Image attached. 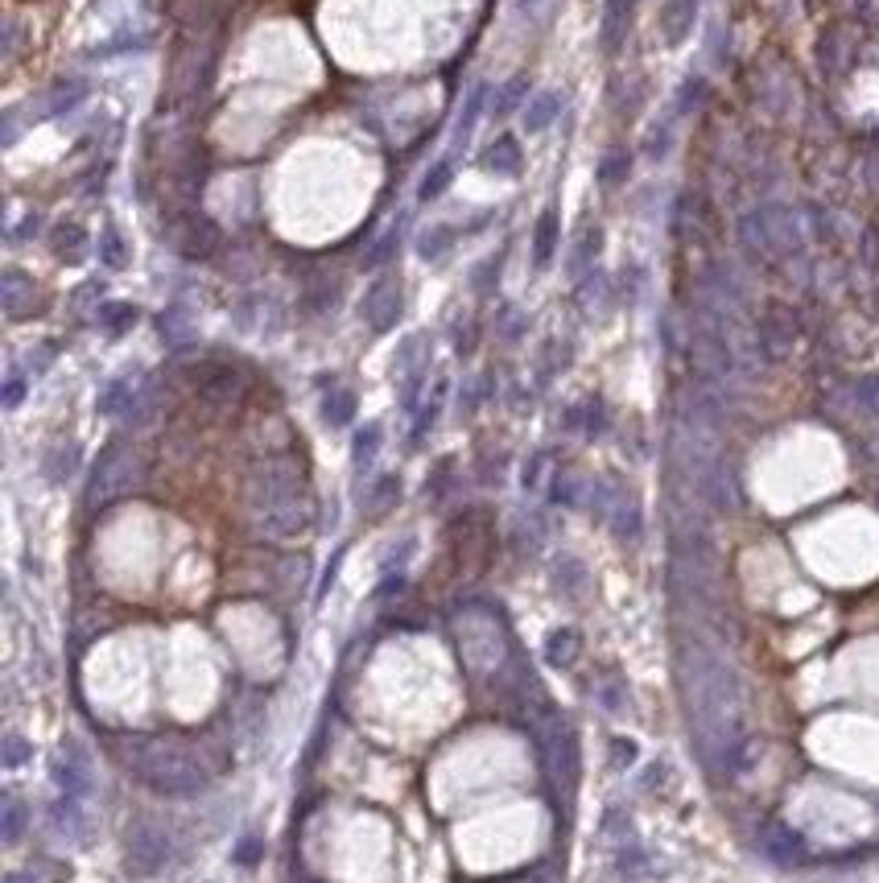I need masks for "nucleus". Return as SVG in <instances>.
Segmentation results:
<instances>
[{
  "instance_id": "a211bd4d",
  "label": "nucleus",
  "mask_w": 879,
  "mask_h": 883,
  "mask_svg": "<svg viewBox=\"0 0 879 883\" xmlns=\"http://www.w3.org/2000/svg\"><path fill=\"white\" fill-rule=\"evenodd\" d=\"M4 883H33L30 875H21V871H13V875H4Z\"/></svg>"
},
{
  "instance_id": "7ed1b4c3",
  "label": "nucleus",
  "mask_w": 879,
  "mask_h": 883,
  "mask_svg": "<svg viewBox=\"0 0 879 883\" xmlns=\"http://www.w3.org/2000/svg\"><path fill=\"white\" fill-rule=\"evenodd\" d=\"M364 314L372 318V326H376V331H389V326L397 322V314H400V285L397 281L372 285L368 302H364Z\"/></svg>"
},
{
  "instance_id": "1a4fd4ad",
  "label": "nucleus",
  "mask_w": 879,
  "mask_h": 883,
  "mask_svg": "<svg viewBox=\"0 0 879 883\" xmlns=\"http://www.w3.org/2000/svg\"><path fill=\"white\" fill-rule=\"evenodd\" d=\"M574 644H578V636H574L570 628L553 631V636H549V652H545V657H549L553 665H570V660H574Z\"/></svg>"
},
{
  "instance_id": "0eeeda50",
  "label": "nucleus",
  "mask_w": 879,
  "mask_h": 883,
  "mask_svg": "<svg viewBox=\"0 0 879 883\" xmlns=\"http://www.w3.org/2000/svg\"><path fill=\"white\" fill-rule=\"evenodd\" d=\"M351 413H356V396L351 393H335V396H327V405H322V417H327L330 426H347Z\"/></svg>"
},
{
  "instance_id": "9d476101",
  "label": "nucleus",
  "mask_w": 879,
  "mask_h": 883,
  "mask_svg": "<svg viewBox=\"0 0 879 883\" xmlns=\"http://www.w3.org/2000/svg\"><path fill=\"white\" fill-rule=\"evenodd\" d=\"M376 446H380V426H368L364 434H356V467H368L376 458Z\"/></svg>"
},
{
  "instance_id": "f3484780",
  "label": "nucleus",
  "mask_w": 879,
  "mask_h": 883,
  "mask_svg": "<svg viewBox=\"0 0 879 883\" xmlns=\"http://www.w3.org/2000/svg\"><path fill=\"white\" fill-rule=\"evenodd\" d=\"M252 859H256V843H252V838H248V843H244V851H240V863H252Z\"/></svg>"
},
{
  "instance_id": "ddd939ff",
  "label": "nucleus",
  "mask_w": 879,
  "mask_h": 883,
  "mask_svg": "<svg viewBox=\"0 0 879 883\" xmlns=\"http://www.w3.org/2000/svg\"><path fill=\"white\" fill-rule=\"evenodd\" d=\"M768 851L777 854V859H797L801 843L793 838V834H785V830H772V838H768Z\"/></svg>"
},
{
  "instance_id": "9b49d317",
  "label": "nucleus",
  "mask_w": 879,
  "mask_h": 883,
  "mask_svg": "<svg viewBox=\"0 0 879 883\" xmlns=\"http://www.w3.org/2000/svg\"><path fill=\"white\" fill-rule=\"evenodd\" d=\"M450 162H438L434 165V173H426V182H421V199H438L442 190H446V182H450Z\"/></svg>"
},
{
  "instance_id": "39448f33",
  "label": "nucleus",
  "mask_w": 879,
  "mask_h": 883,
  "mask_svg": "<svg viewBox=\"0 0 879 883\" xmlns=\"http://www.w3.org/2000/svg\"><path fill=\"white\" fill-rule=\"evenodd\" d=\"M25 822H30L25 805H21L17 797H4V813H0V838H4V846H17V843H21V834H25Z\"/></svg>"
},
{
  "instance_id": "2eb2a0df",
  "label": "nucleus",
  "mask_w": 879,
  "mask_h": 883,
  "mask_svg": "<svg viewBox=\"0 0 879 883\" xmlns=\"http://www.w3.org/2000/svg\"><path fill=\"white\" fill-rule=\"evenodd\" d=\"M450 240H454V235H450V227H434V235H426V240H421V256H438L442 248L450 244Z\"/></svg>"
},
{
  "instance_id": "f03ea898",
  "label": "nucleus",
  "mask_w": 879,
  "mask_h": 883,
  "mask_svg": "<svg viewBox=\"0 0 879 883\" xmlns=\"http://www.w3.org/2000/svg\"><path fill=\"white\" fill-rule=\"evenodd\" d=\"M165 859H170L165 830H157L154 822H136L128 830V838H124V867H128V875L149 879V875H157L165 867Z\"/></svg>"
},
{
  "instance_id": "dca6fc26",
  "label": "nucleus",
  "mask_w": 879,
  "mask_h": 883,
  "mask_svg": "<svg viewBox=\"0 0 879 883\" xmlns=\"http://www.w3.org/2000/svg\"><path fill=\"white\" fill-rule=\"evenodd\" d=\"M17 401H21V380H9V393H4V405H17Z\"/></svg>"
},
{
  "instance_id": "4468645a",
  "label": "nucleus",
  "mask_w": 879,
  "mask_h": 883,
  "mask_svg": "<svg viewBox=\"0 0 879 883\" xmlns=\"http://www.w3.org/2000/svg\"><path fill=\"white\" fill-rule=\"evenodd\" d=\"M553 108H558V95H541V100L532 103V112L524 116V120H529V132H537V128H541V124L553 116Z\"/></svg>"
},
{
  "instance_id": "6e6552de",
  "label": "nucleus",
  "mask_w": 879,
  "mask_h": 883,
  "mask_svg": "<svg viewBox=\"0 0 879 883\" xmlns=\"http://www.w3.org/2000/svg\"><path fill=\"white\" fill-rule=\"evenodd\" d=\"M30 755H33V747H30L25 735H17V731L4 735V752H0V764H4V768H21Z\"/></svg>"
},
{
  "instance_id": "20e7f679",
  "label": "nucleus",
  "mask_w": 879,
  "mask_h": 883,
  "mask_svg": "<svg viewBox=\"0 0 879 883\" xmlns=\"http://www.w3.org/2000/svg\"><path fill=\"white\" fill-rule=\"evenodd\" d=\"M87 781H92V772H87V760H83L79 743H66V752H62V760H58L62 792H66V797H79V792H87Z\"/></svg>"
},
{
  "instance_id": "f257e3e1",
  "label": "nucleus",
  "mask_w": 879,
  "mask_h": 883,
  "mask_svg": "<svg viewBox=\"0 0 879 883\" xmlns=\"http://www.w3.org/2000/svg\"><path fill=\"white\" fill-rule=\"evenodd\" d=\"M128 764H133V772L149 789L165 792V797H190V792H198L207 784V768L198 764V755L186 752L182 743H174V739L136 743Z\"/></svg>"
},
{
  "instance_id": "f8f14e48",
  "label": "nucleus",
  "mask_w": 879,
  "mask_h": 883,
  "mask_svg": "<svg viewBox=\"0 0 879 883\" xmlns=\"http://www.w3.org/2000/svg\"><path fill=\"white\" fill-rule=\"evenodd\" d=\"M103 322H108L112 335H120L124 326L136 322V310H133V305H103Z\"/></svg>"
},
{
  "instance_id": "423d86ee",
  "label": "nucleus",
  "mask_w": 879,
  "mask_h": 883,
  "mask_svg": "<svg viewBox=\"0 0 879 883\" xmlns=\"http://www.w3.org/2000/svg\"><path fill=\"white\" fill-rule=\"evenodd\" d=\"M553 240H558V215L545 211L541 224H537V240H532V260L541 264V269L549 264V256H553Z\"/></svg>"
}]
</instances>
